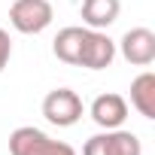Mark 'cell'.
Returning a JSON list of instances; mask_svg holds the SVG:
<instances>
[{"mask_svg":"<svg viewBox=\"0 0 155 155\" xmlns=\"http://www.w3.org/2000/svg\"><path fill=\"white\" fill-rule=\"evenodd\" d=\"M9 155H76L70 143L52 140L34 125H21L9 134Z\"/></svg>","mask_w":155,"mask_h":155,"instance_id":"1","label":"cell"},{"mask_svg":"<svg viewBox=\"0 0 155 155\" xmlns=\"http://www.w3.org/2000/svg\"><path fill=\"white\" fill-rule=\"evenodd\" d=\"M55 18L49 0H15L9 6V25L18 34H43Z\"/></svg>","mask_w":155,"mask_h":155,"instance_id":"2","label":"cell"},{"mask_svg":"<svg viewBox=\"0 0 155 155\" xmlns=\"http://www.w3.org/2000/svg\"><path fill=\"white\" fill-rule=\"evenodd\" d=\"M82 155H143V143L134 131L110 128L104 134H94L85 140Z\"/></svg>","mask_w":155,"mask_h":155,"instance_id":"3","label":"cell"},{"mask_svg":"<svg viewBox=\"0 0 155 155\" xmlns=\"http://www.w3.org/2000/svg\"><path fill=\"white\" fill-rule=\"evenodd\" d=\"M43 116L58 128H70L82 119V97L73 88H52L43 97Z\"/></svg>","mask_w":155,"mask_h":155,"instance_id":"4","label":"cell"},{"mask_svg":"<svg viewBox=\"0 0 155 155\" xmlns=\"http://www.w3.org/2000/svg\"><path fill=\"white\" fill-rule=\"evenodd\" d=\"M116 58V43L104 34V31H91L85 28V40L79 49V64L76 67H88V70H107Z\"/></svg>","mask_w":155,"mask_h":155,"instance_id":"5","label":"cell"},{"mask_svg":"<svg viewBox=\"0 0 155 155\" xmlns=\"http://www.w3.org/2000/svg\"><path fill=\"white\" fill-rule=\"evenodd\" d=\"M119 52L134 67H149L155 61V34L149 28H131L119 40Z\"/></svg>","mask_w":155,"mask_h":155,"instance_id":"6","label":"cell"},{"mask_svg":"<svg viewBox=\"0 0 155 155\" xmlns=\"http://www.w3.org/2000/svg\"><path fill=\"white\" fill-rule=\"evenodd\" d=\"M91 119L110 131V128H122L125 119H128V101L116 91H107V94H97L91 101Z\"/></svg>","mask_w":155,"mask_h":155,"instance_id":"7","label":"cell"},{"mask_svg":"<svg viewBox=\"0 0 155 155\" xmlns=\"http://www.w3.org/2000/svg\"><path fill=\"white\" fill-rule=\"evenodd\" d=\"M122 12V0H82V21L91 31L110 28Z\"/></svg>","mask_w":155,"mask_h":155,"instance_id":"8","label":"cell"},{"mask_svg":"<svg viewBox=\"0 0 155 155\" xmlns=\"http://www.w3.org/2000/svg\"><path fill=\"white\" fill-rule=\"evenodd\" d=\"M82 40H85V28H79V25H70V28L58 31V37H55V43H52L55 58L64 61V64H73V67H76V64H79Z\"/></svg>","mask_w":155,"mask_h":155,"instance_id":"9","label":"cell"},{"mask_svg":"<svg viewBox=\"0 0 155 155\" xmlns=\"http://www.w3.org/2000/svg\"><path fill=\"white\" fill-rule=\"evenodd\" d=\"M131 107L143 119H155V73H140L131 82Z\"/></svg>","mask_w":155,"mask_h":155,"instance_id":"10","label":"cell"},{"mask_svg":"<svg viewBox=\"0 0 155 155\" xmlns=\"http://www.w3.org/2000/svg\"><path fill=\"white\" fill-rule=\"evenodd\" d=\"M9 58H12V40H9V34L0 28V73H3V67L9 64Z\"/></svg>","mask_w":155,"mask_h":155,"instance_id":"11","label":"cell"}]
</instances>
